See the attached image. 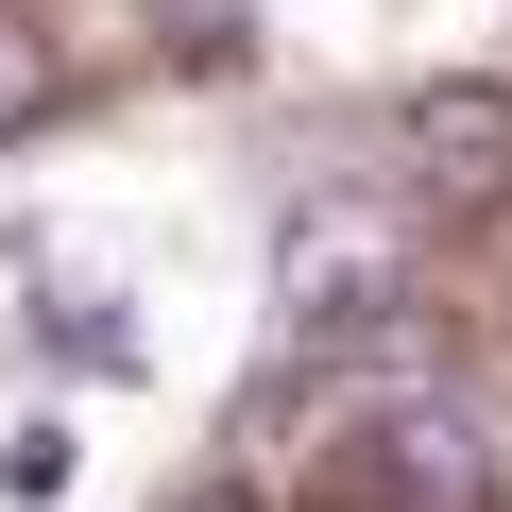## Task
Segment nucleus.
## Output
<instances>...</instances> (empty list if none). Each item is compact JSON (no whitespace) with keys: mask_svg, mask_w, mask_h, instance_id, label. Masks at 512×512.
<instances>
[{"mask_svg":"<svg viewBox=\"0 0 512 512\" xmlns=\"http://www.w3.org/2000/svg\"><path fill=\"white\" fill-rule=\"evenodd\" d=\"M410 308H427L410 205H308V222L274 239V325H291L308 359H376V342H410Z\"/></svg>","mask_w":512,"mask_h":512,"instance_id":"f257e3e1","label":"nucleus"},{"mask_svg":"<svg viewBox=\"0 0 512 512\" xmlns=\"http://www.w3.org/2000/svg\"><path fill=\"white\" fill-rule=\"evenodd\" d=\"M308 495L325 512H495V427L461 393H359L308 444Z\"/></svg>","mask_w":512,"mask_h":512,"instance_id":"f03ea898","label":"nucleus"},{"mask_svg":"<svg viewBox=\"0 0 512 512\" xmlns=\"http://www.w3.org/2000/svg\"><path fill=\"white\" fill-rule=\"evenodd\" d=\"M410 188H427L444 222H478V205H512V86H478V69H444V86L410 103Z\"/></svg>","mask_w":512,"mask_h":512,"instance_id":"7ed1b4c3","label":"nucleus"},{"mask_svg":"<svg viewBox=\"0 0 512 512\" xmlns=\"http://www.w3.org/2000/svg\"><path fill=\"white\" fill-rule=\"evenodd\" d=\"M69 461H86V444H69L52 410H35V427H0V512H52V495H69Z\"/></svg>","mask_w":512,"mask_h":512,"instance_id":"20e7f679","label":"nucleus"},{"mask_svg":"<svg viewBox=\"0 0 512 512\" xmlns=\"http://www.w3.org/2000/svg\"><path fill=\"white\" fill-rule=\"evenodd\" d=\"M35 103H52V52H35V18H0V137H18Z\"/></svg>","mask_w":512,"mask_h":512,"instance_id":"39448f33","label":"nucleus"},{"mask_svg":"<svg viewBox=\"0 0 512 512\" xmlns=\"http://www.w3.org/2000/svg\"><path fill=\"white\" fill-rule=\"evenodd\" d=\"M171 52L188 69H239V0H171Z\"/></svg>","mask_w":512,"mask_h":512,"instance_id":"423d86ee","label":"nucleus"},{"mask_svg":"<svg viewBox=\"0 0 512 512\" xmlns=\"http://www.w3.org/2000/svg\"><path fill=\"white\" fill-rule=\"evenodd\" d=\"M171 512H256V495H171Z\"/></svg>","mask_w":512,"mask_h":512,"instance_id":"0eeeda50","label":"nucleus"}]
</instances>
